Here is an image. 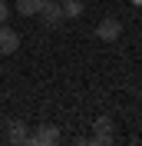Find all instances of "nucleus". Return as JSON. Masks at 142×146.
<instances>
[{"mask_svg": "<svg viewBox=\"0 0 142 146\" xmlns=\"http://www.w3.org/2000/svg\"><path fill=\"white\" fill-rule=\"evenodd\" d=\"M40 23L43 27H60L63 23V10H60V0H43V7H40Z\"/></svg>", "mask_w": 142, "mask_h": 146, "instance_id": "obj_1", "label": "nucleus"}, {"mask_svg": "<svg viewBox=\"0 0 142 146\" xmlns=\"http://www.w3.org/2000/svg\"><path fill=\"white\" fill-rule=\"evenodd\" d=\"M20 50V33L7 23H0V56H10Z\"/></svg>", "mask_w": 142, "mask_h": 146, "instance_id": "obj_2", "label": "nucleus"}, {"mask_svg": "<svg viewBox=\"0 0 142 146\" xmlns=\"http://www.w3.org/2000/svg\"><path fill=\"white\" fill-rule=\"evenodd\" d=\"M30 143L33 146H53V143H60V129L50 126V123H43V126H36L33 133H30Z\"/></svg>", "mask_w": 142, "mask_h": 146, "instance_id": "obj_3", "label": "nucleus"}, {"mask_svg": "<svg viewBox=\"0 0 142 146\" xmlns=\"http://www.w3.org/2000/svg\"><path fill=\"white\" fill-rule=\"evenodd\" d=\"M119 33H122V23H119L116 17H106V20H99V27H96V36H99V40L112 43V40H119Z\"/></svg>", "mask_w": 142, "mask_h": 146, "instance_id": "obj_4", "label": "nucleus"}, {"mask_svg": "<svg viewBox=\"0 0 142 146\" xmlns=\"http://www.w3.org/2000/svg\"><path fill=\"white\" fill-rule=\"evenodd\" d=\"M93 129H96V133H93V139H89V143H99V146H103V143H112V119L99 116Z\"/></svg>", "mask_w": 142, "mask_h": 146, "instance_id": "obj_5", "label": "nucleus"}, {"mask_svg": "<svg viewBox=\"0 0 142 146\" xmlns=\"http://www.w3.org/2000/svg\"><path fill=\"white\" fill-rule=\"evenodd\" d=\"M7 139H10V143H30L27 123H23V119H13V123L7 126Z\"/></svg>", "mask_w": 142, "mask_h": 146, "instance_id": "obj_6", "label": "nucleus"}, {"mask_svg": "<svg viewBox=\"0 0 142 146\" xmlns=\"http://www.w3.org/2000/svg\"><path fill=\"white\" fill-rule=\"evenodd\" d=\"M60 10H63V20H73L83 13V0H60Z\"/></svg>", "mask_w": 142, "mask_h": 146, "instance_id": "obj_7", "label": "nucleus"}, {"mask_svg": "<svg viewBox=\"0 0 142 146\" xmlns=\"http://www.w3.org/2000/svg\"><path fill=\"white\" fill-rule=\"evenodd\" d=\"M40 7H43V0H17V10L23 13V17H36Z\"/></svg>", "mask_w": 142, "mask_h": 146, "instance_id": "obj_8", "label": "nucleus"}, {"mask_svg": "<svg viewBox=\"0 0 142 146\" xmlns=\"http://www.w3.org/2000/svg\"><path fill=\"white\" fill-rule=\"evenodd\" d=\"M7 17H10V7L3 3V0H0V23H7Z\"/></svg>", "mask_w": 142, "mask_h": 146, "instance_id": "obj_9", "label": "nucleus"}]
</instances>
